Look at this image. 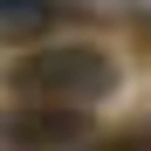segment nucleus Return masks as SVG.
<instances>
[{
	"label": "nucleus",
	"instance_id": "nucleus-4",
	"mask_svg": "<svg viewBox=\"0 0 151 151\" xmlns=\"http://www.w3.org/2000/svg\"><path fill=\"white\" fill-rule=\"evenodd\" d=\"M89 151H151V131H124V137H103V144H89Z\"/></svg>",
	"mask_w": 151,
	"mask_h": 151
},
{
	"label": "nucleus",
	"instance_id": "nucleus-3",
	"mask_svg": "<svg viewBox=\"0 0 151 151\" xmlns=\"http://www.w3.org/2000/svg\"><path fill=\"white\" fill-rule=\"evenodd\" d=\"M48 14H55L48 0H0V21H7V28H41Z\"/></svg>",
	"mask_w": 151,
	"mask_h": 151
},
{
	"label": "nucleus",
	"instance_id": "nucleus-1",
	"mask_svg": "<svg viewBox=\"0 0 151 151\" xmlns=\"http://www.w3.org/2000/svg\"><path fill=\"white\" fill-rule=\"evenodd\" d=\"M117 69L103 48L89 41H55V48H35V55H21L7 69V89L28 96V103H96V96H110Z\"/></svg>",
	"mask_w": 151,
	"mask_h": 151
},
{
	"label": "nucleus",
	"instance_id": "nucleus-2",
	"mask_svg": "<svg viewBox=\"0 0 151 151\" xmlns=\"http://www.w3.org/2000/svg\"><path fill=\"white\" fill-rule=\"evenodd\" d=\"M83 131V103H28L0 117V151H69Z\"/></svg>",
	"mask_w": 151,
	"mask_h": 151
}]
</instances>
